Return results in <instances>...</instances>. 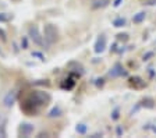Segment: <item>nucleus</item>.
Wrapping results in <instances>:
<instances>
[{
	"label": "nucleus",
	"instance_id": "nucleus-1",
	"mask_svg": "<svg viewBox=\"0 0 156 138\" xmlns=\"http://www.w3.org/2000/svg\"><path fill=\"white\" fill-rule=\"evenodd\" d=\"M50 101H52V98L48 92L34 91L21 102V110L28 116H36L39 109L46 106Z\"/></svg>",
	"mask_w": 156,
	"mask_h": 138
},
{
	"label": "nucleus",
	"instance_id": "nucleus-2",
	"mask_svg": "<svg viewBox=\"0 0 156 138\" xmlns=\"http://www.w3.org/2000/svg\"><path fill=\"white\" fill-rule=\"evenodd\" d=\"M43 38H45L46 43H48L49 46L57 42L58 31H57V28H56V25H53V24H46L45 28H43Z\"/></svg>",
	"mask_w": 156,
	"mask_h": 138
},
{
	"label": "nucleus",
	"instance_id": "nucleus-3",
	"mask_svg": "<svg viewBox=\"0 0 156 138\" xmlns=\"http://www.w3.org/2000/svg\"><path fill=\"white\" fill-rule=\"evenodd\" d=\"M28 34L29 36H31V39L34 41V43L38 46H43V36L41 35V32H39V28L34 24V25H31L28 28Z\"/></svg>",
	"mask_w": 156,
	"mask_h": 138
},
{
	"label": "nucleus",
	"instance_id": "nucleus-4",
	"mask_svg": "<svg viewBox=\"0 0 156 138\" xmlns=\"http://www.w3.org/2000/svg\"><path fill=\"white\" fill-rule=\"evenodd\" d=\"M109 76L113 77V78H116V77H121V76H127L126 70H124V67L121 66L120 63H116L113 67H112V70L109 71Z\"/></svg>",
	"mask_w": 156,
	"mask_h": 138
},
{
	"label": "nucleus",
	"instance_id": "nucleus-5",
	"mask_svg": "<svg viewBox=\"0 0 156 138\" xmlns=\"http://www.w3.org/2000/svg\"><path fill=\"white\" fill-rule=\"evenodd\" d=\"M32 133H34V124H31V123H23L20 126L18 134L21 137H29Z\"/></svg>",
	"mask_w": 156,
	"mask_h": 138
},
{
	"label": "nucleus",
	"instance_id": "nucleus-6",
	"mask_svg": "<svg viewBox=\"0 0 156 138\" xmlns=\"http://www.w3.org/2000/svg\"><path fill=\"white\" fill-rule=\"evenodd\" d=\"M16 98H17V94L14 91H10L9 94H7L6 96H4L3 99V103L6 108H11V106L14 105V102H16Z\"/></svg>",
	"mask_w": 156,
	"mask_h": 138
},
{
	"label": "nucleus",
	"instance_id": "nucleus-7",
	"mask_svg": "<svg viewBox=\"0 0 156 138\" xmlns=\"http://www.w3.org/2000/svg\"><path fill=\"white\" fill-rule=\"evenodd\" d=\"M106 48V36L105 35H101L98 38L96 43H95V52L96 53H102Z\"/></svg>",
	"mask_w": 156,
	"mask_h": 138
},
{
	"label": "nucleus",
	"instance_id": "nucleus-8",
	"mask_svg": "<svg viewBox=\"0 0 156 138\" xmlns=\"http://www.w3.org/2000/svg\"><path fill=\"white\" fill-rule=\"evenodd\" d=\"M6 124H7V119H6V116L0 115V137H2V138L7 137V133H6Z\"/></svg>",
	"mask_w": 156,
	"mask_h": 138
},
{
	"label": "nucleus",
	"instance_id": "nucleus-9",
	"mask_svg": "<svg viewBox=\"0 0 156 138\" xmlns=\"http://www.w3.org/2000/svg\"><path fill=\"white\" fill-rule=\"evenodd\" d=\"M62 113H63V110H62V108L60 106H55V108L50 110V112L48 113V117H50V119H53V117H58V116H62Z\"/></svg>",
	"mask_w": 156,
	"mask_h": 138
},
{
	"label": "nucleus",
	"instance_id": "nucleus-10",
	"mask_svg": "<svg viewBox=\"0 0 156 138\" xmlns=\"http://www.w3.org/2000/svg\"><path fill=\"white\" fill-rule=\"evenodd\" d=\"M145 17H146L145 11H140V13H136L135 16L133 17V23L134 24H141L144 20H145Z\"/></svg>",
	"mask_w": 156,
	"mask_h": 138
},
{
	"label": "nucleus",
	"instance_id": "nucleus-11",
	"mask_svg": "<svg viewBox=\"0 0 156 138\" xmlns=\"http://www.w3.org/2000/svg\"><path fill=\"white\" fill-rule=\"evenodd\" d=\"M107 4H109V0H98V2H95V3L92 4V7H94V9H103Z\"/></svg>",
	"mask_w": 156,
	"mask_h": 138
},
{
	"label": "nucleus",
	"instance_id": "nucleus-12",
	"mask_svg": "<svg viewBox=\"0 0 156 138\" xmlns=\"http://www.w3.org/2000/svg\"><path fill=\"white\" fill-rule=\"evenodd\" d=\"M113 25L116 27V28H120V27H124L126 25V18H116V20L113 21Z\"/></svg>",
	"mask_w": 156,
	"mask_h": 138
},
{
	"label": "nucleus",
	"instance_id": "nucleus-13",
	"mask_svg": "<svg viewBox=\"0 0 156 138\" xmlns=\"http://www.w3.org/2000/svg\"><path fill=\"white\" fill-rule=\"evenodd\" d=\"M142 102H144L142 105L145 106V108H148V109H152L153 106H155V105H153L155 102H153V99H152V98H145V99L142 101Z\"/></svg>",
	"mask_w": 156,
	"mask_h": 138
},
{
	"label": "nucleus",
	"instance_id": "nucleus-14",
	"mask_svg": "<svg viewBox=\"0 0 156 138\" xmlns=\"http://www.w3.org/2000/svg\"><path fill=\"white\" fill-rule=\"evenodd\" d=\"M75 130H77L78 134H85V133H87V130H88V127L81 123V124H78L77 127H75Z\"/></svg>",
	"mask_w": 156,
	"mask_h": 138
},
{
	"label": "nucleus",
	"instance_id": "nucleus-15",
	"mask_svg": "<svg viewBox=\"0 0 156 138\" xmlns=\"http://www.w3.org/2000/svg\"><path fill=\"white\" fill-rule=\"evenodd\" d=\"M10 18H13V17H10V14H7V13H2V14H0V21H3V23L10 21Z\"/></svg>",
	"mask_w": 156,
	"mask_h": 138
},
{
	"label": "nucleus",
	"instance_id": "nucleus-16",
	"mask_svg": "<svg viewBox=\"0 0 156 138\" xmlns=\"http://www.w3.org/2000/svg\"><path fill=\"white\" fill-rule=\"evenodd\" d=\"M117 39L126 42V41H128V34H119V35H117Z\"/></svg>",
	"mask_w": 156,
	"mask_h": 138
},
{
	"label": "nucleus",
	"instance_id": "nucleus-17",
	"mask_svg": "<svg viewBox=\"0 0 156 138\" xmlns=\"http://www.w3.org/2000/svg\"><path fill=\"white\" fill-rule=\"evenodd\" d=\"M112 119H113V120H117V119H119V109H116V110L112 113Z\"/></svg>",
	"mask_w": 156,
	"mask_h": 138
},
{
	"label": "nucleus",
	"instance_id": "nucleus-18",
	"mask_svg": "<svg viewBox=\"0 0 156 138\" xmlns=\"http://www.w3.org/2000/svg\"><path fill=\"white\" fill-rule=\"evenodd\" d=\"M0 38H2L3 41H6V32H4L3 30H0Z\"/></svg>",
	"mask_w": 156,
	"mask_h": 138
},
{
	"label": "nucleus",
	"instance_id": "nucleus-19",
	"mask_svg": "<svg viewBox=\"0 0 156 138\" xmlns=\"http://www.w3.org/2000/svg\"><path fill=\"white\" fill-rule=\"evenodd\" d=\"M21 45L24 46L23 49H27V48H28V45H27V38H24V39H23V42H21Z\"/></svg>",
	"mask_w": 156,
	"mask_h": 138
},
{
	"label": "nucleus",
	"instance_id": "nucleus-20",
	"mask_svg": "<svg viewBox=\"0 0 156 138\" xmlns=\"http://www.w3.org/2000/svg\"><path fill=\"white\" fill-rule=\"evenodd\" d=\"M152 56V52H149V53H146L145 56H144V60H149V57Z\"/></svg>",
	"mask_w": 156,
	"mask_h": 138
},
{
	"label": "nucleus",
	"instance_id": "nucleus-21",
	"mask_svg": "<svg viewBox=\"0 0 156 138\" xmlns=\"http://www.w3.org/2000/svg\"><path fill=\"white\" fill-rule=\"evenodd\" d=\"M121 4V0H114V7H119Z\"/></svg>",
	"mask_w": 156,
	"mask_h": 138
},
{
	"label": "nucleus",
	"instance_id": "nucleus-22",
	"mask_svg": "<svg viewBox=\"0 0 156 138\" xmlns=\"http://www.w3.org/2000/svg\"><path fill=\"white\" fill-rule=\"evenodd\" d=\"M121 133H123V130H121V127H117V134L121 135Z\"/></svg>",
	"mask_w": 156,
	"mask_h": 138
},
{
	"label": "nucleus",
	"instance_id": "nucleus-23",
	"mask_svg": "<svg viewBox=\"0 0 156 138\" xmlns=\"http://www.w3.org/2000/svg\"><path fill=\"white\" fill-rule=\"evenodd\" d=\"M13 2H20V0H13Z\"/></svg>",
	"mask_w": 156,
	"mask_h": 138
}]
</instances>
